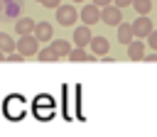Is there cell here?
Segmentation results:
<instances>
[{
    "label": "cell",
    "instance_id": "1",
    "mask_svg": "<svg viewBox=\"0 0 157 137\" xmlns=\"http://www.w3.org/2000/svg\"><path fill=\"white\" fill-rule=\"evenodd\" d=\"M2 113L7 120H22L25 115V100L20 95H7L5 103H2Z\"/></svg>",
    "mask_w": 157,
    "mask_h": 137
},
{
    "label": "cell",
    "instance_id": "2",
    "mask_svg": "<svg viewBox=\"0 0 157 137\" xmlns=\"http://www.w3.org/2000/svg\"><path fill=\"white\" fill-rule=\"evenodd\" d=\"M39 46V39L34 34H20V42H15V49L22 54V56H37V49Z\"/></svg>",
    "mask_w": 157,
    "mask_h": 137
},
{
    "label": "cell",
    "instance_id": "3",
    "mask_svg": "<svg viewBox=\"0 0 157 137\" xmlns=\"http://www.w3.org/2000/svg\"><path fill=\"white\" fill-rule=\"evenodd\" d=\"M101 20L108 27H118L123 22V7H118V5H103L101 7Z\"/></svg>",
    "mask_w": 157,
    "mask_h": 137
},
{
    "label": "cell",
    "instance_id": "4",
    "mask_svg": "<svg viewBox=\"0 0 157 137\" xmlns=\"http://www.w3.org/2000/svg\"><path fill=\"white\" fill-rule=\"evenodd\" d=\"M34 115H37L39 120L52 117V115H54V100H52L49 95H39V98L34 100Z\"/></svg>",
    "mask_w": 157,
    "mask_h": 137
},
{
    "label": "cell",
    "instance_id": "5",
    "mask_svg": "<svg viewBox=\"0 0 157 137\" xmlns=\"http://www.w3.org/2000/svg\"><path fill=\"white\" fill-rule=\"evenodd\" d=\"M76 20H78L76 7H71V5H59V7H56V22H59L61 27H71Z\"/></svg>",
    "mask_w": 157,
    "mask_h": 137
},
{
    "label": "cell",
    "instance_id": "6",
    "mask_svg": "<svg viewBox=\"0 0 157 137\" xmlns=\"http://www.w3.org/2000/svg\"><path fill=\"white\" fill-rule=\"evenodd\" d=\"M78 17H81V22H83V24H88V27H91V24H96V22L101 20V7L91 2V5H86V7H81V12H78Z\"/></svg>",
    "mask_w": 157,
    "mask_h": 137
},
{
    "label": "cell",
    "instance_id": "7",
    "mask_svg": "<svg viewBox=\"0 0 157 137\" xmlns=\"http://www.w3.org/2000/svg\"><path fill=\"white\" fill-rule=\"evenodd\" d=\"M150 32H152V22H150V17H147V15H140V17L132 22V34H135L137 39H145Z\"/></svg>",
    "mask_w": 157,
    "mask_h": 137
},
{
    "label": "cell",
    "instance_id": "8",
    "mask_svg": "<svg viewBox=\"0 0 157 137\" xmlns=\"http://www.w3.org/2000/svg\"><path fill=\"white\" fill-rule=\"evenodd\" d=\"M32 34H34L39 42H49V39H52V34H54V27H52L49 22H37V24H34V29H32Z\"/></svg>",
    "mask_w": 157,
    "mask_h": 137
},
{
    "label": "cell",
    "instance_id": "9",
    "mask_svg": "<svg viewBox=\"0 0 157 137\" xmlns=\"http://www.w3.org/2000/svg\"><path fill=\"white\" fill-rule=\"evenodd\" d=\"M91 37H93V34H91V27H88V24L74 29V44H76V46H88Z\"/></svg>",
    "mask_w": 157,
    "mask_h": 137
},
{
    "label": "cell",
    "instance_id": "10",
    "mask_svg": "<svg viewBox=\"0 0 157 137\" xmlns=\"http://www.w3.org/2000/svg\"><path fill=\"white\" fill-rule=\"evenodd\" d=\"M88 46H91V51H93L96 56H105V54H108V49H110V44H108V39H105V37H91Z\"/></svg>",
    "mask_w": 157,
    "mask_h": 137
},
{
    "label": "cell",
    "instance_id": "11",
    "mask_svg": "<svg viewBox=\"0 0 157 137\" xmlns=\"http://www.w3.org/2000/svg\"><path fill=\"white\" fill-rule=\"evenodd\" d=\"M128 59H130V61H140V59H145V44H142L137 37L128 44Z\"/></svg>",
    "mask_w": 157,
    "mask_h": 137
},
{
    "label": "cell",
    "instance_id": "12",
    "mask_svg": "<svg viewBox=\"0 0 157 137\" xmlns=\"http://www.w3.org/2000/svg\"><path fill=\"white\" fill-rule=\"evenodd\" d=\"M132 39H135V34H132V24H128V22H120V24H118V42L128 46Z\"/></svg>",
    "mask_w": 157,
    "mask_h": 137
},
{
    "label": "cell",
    "instance_id": "13",
    "mask_svg": "<svg viewBox=\"0 0 157 137\" xmlns=\"http://www.w3.org/2000/svg\"><path fill=\"white\" fill-rule=\"evenodd\" d=\"M66 59H71V61H93V59H98V56H96V54H88L83 46H74Z\"/></svg>",
    "mask_w": 157,
    "mask_h": 137
},
{
    "label": "cell",
    "instance_id": "14",
    "mask_svg": "<svg viewBox=\"0 0 157 137\" xmlns=\"http://www.w3.org/2000/svg\"><path fill=\"white\" fill-rule=\"evenodd\" d=\"M34 20L32 17H20L17 22H15V32L17 34H32V29H34Z\"/></svg>",
    "mask_w": 157,
    "mask_h": 137
},
{
    "label": "cell",
    "instance_id": "15",
    "mask_svg": "<svg viewBox=\"0 0 157 137\" xmlns=\"http://www.w3.org/2000/svg\"><path fill=\"white\" fill-rule=\"evenodd\" d=\"M52 46H54V51H56V56H59V59L69 56V51H71V44H69V42H64V39H56V42H52Z\"/></svg>",
    "mask_w": 157,
    "mask_h": 137
},
{
    "label": "cell",
    "instance_id": "16",
    "mask_svg": "<svg viewBox=\"0 0 157 137\" xmlns=\"http://www.w3.org/2000/svg\"><path fill=\"white\" fill-rule=\"evenodd\" d=\"M0 51H15V39L10 37V34H5V32H0Z\"/></svg>",
    "mask_w": 157,
    "mask_h": 137
},
{
    "label": "cell",
    "instance_id": "17",
    "mask_svg": "<svg viewBox=\"0 0 157 137\" xmlns=\"http://www.w3.org/2000/svg\"><path fill=\"white\" fill-rule=\"evenodd\" d=\"M37 56H39V61H56V59H59L56 51H54V46H44V49H39Z\"/></svg>",
    "mask_w": 157,
    "mask_h": 137
},
{
    "label": "cell",
    "instance_id": "18",
    "mask_svg": "<svg viewBox=\"0 0 157 137\" xmlns=\"http://www.w3.org/2000/svg\"><path fill=\"white\" fill-rule=\"evenodd\" d=\"M132 7L137 10V15H147L152 10V0H132Z\"/></svg>",
    "mask_w": 157,
    "mask_h": 137
},
{
    "label": "cell",
    "instance_id": "19",
    "mask_svg": "<svg viewBox=\"0 0 157 137\" xmlns=\"http://www.w3.org/2000/svg\"><path fill=\"white\" fill-rule=\"evenodd\" d=\"M147 42H150V49L157 51V29H152V32L147 34Z\"/></svg>",
    "mask_w": 157,
    "mask_h": 137
},
{
    "label": "cell",
    "instance_id": "20",
    "mask_svg": "<svg viewBox=\"0 0 157 137\" xmlns=\"http://www.w3.org/2000/svg\"><path fill=\"white\" fill-rule=\"evenodd\" d=\"M42 5H44V7H54V10H56V7L61 5V0H42Z\"/></svg>",
    "mask_w": 157,
    "mask_h": 137
},
{
    "label": "cell",
    "instance_id": "21",
    "mask_svg": "<svg viewBox=\"0 0 157 137\" xmlns=\"http://www.w3.org/2000/svg\"><path fill=\"white\" fill-rule=\"evenodd\" d=\"M118 7H128V5H132V0H113Z\"/></svg>",
    "mask_w": 157,
    "mask_h": 137
},
{
    "label": "cell",
    "instance_id": "22",
    "mask_svg": "<svg viewBox=\"0 0 157 137\" xmlns=\"http://www.w3.org/2000/svg\"><path fill=\"white\" fill-rule=\"evenodd\" d=\"M91 2H93V5H98V7H103V5H110L113 0H91Z\"/></svg>",
    "mask_w": 157,
    "mask_h": 137
},
{
    "label": "cell",
    "instance_id": "23",
    "mask_svg": "<svg viewBox=\"0 0 157 137\" xmlns=\"http://www.w3.org/2000/svg\"><path fill=\"white\" fill-rule=\"evenodd\" d=\"M145 59H147V61H157V51H150V54H145Z\"/></svg>",
    "mask_w": 157,
    "mask_h": 137
},
{
    "label": "cell",
    "instance_id": "24",
    "mask_svg": "<svg viewBox=\"0 0 157 137\" xmlns=\"http://www.w3.org/2000/svg\"><path fill=\"white\" fill-rule=\"evenodd\" d=\"M0 59H5V51H0Z\"/></svg>",
    "mask_w": 157,
    "mask_h": 137
},
{
    "label": "cell",
    "instance_id": "25",
    "mask_svg": "<svg viewBox=\"0 0 157 137\" xmlns=\"http://www.w3.org/2000/svg\"><path fill=\"white\" fill-rule=\"evenodd\" d=\"M74 2H83V0H74Z\"/></svg>",
    "mask_w": 157,
    "mask_h": 137
},
{
    "label": "cell",
    "instance_id": "26",
    "mask_svg": "<svg viewBox=\"0 0 157 137\" xmlns=\"http://www.w3.org/2000/svg\"><path fill=\"white\" fill-rule=\"evenodd\" d=\"M37 2H42V0H37Z\"/></svg>",
    "mask_w": 157,
    "mask_h": 137
}]
</instances>
